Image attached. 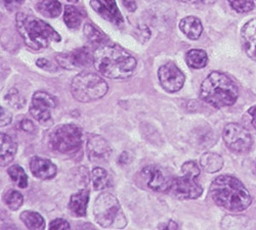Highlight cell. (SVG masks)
Masks as SVG:
<instances>
[{
  "label": "cell",
  "instance_id": "6da1fadb",
  "mask_svg": "<svg viewBox=\"0 0 256 230\" xmlns=\"http://www.w3.org/2000/svg\"><path fill=\"white\" fill-rule=\"evenodd\" d=\"M96 70L110 79H126L130 77L136 68V59L120 46L100 44L94 51Z\"/></svg>",
  "mask_w": 256,
  "mask_h": 230
},
{
  "label": "cell",
  "instance_id": "7a4b0ae2",
  "mask_svg": "<svg viewBox=\"0 0 256 230\" xmlns=\"http://www.w3.org/2000/svg\"><path fill=\"white\" fill-rule=\"evenodd\" d=\"M209 194L218 206L230 212H242L249 208L252 202L245 185L230 175H220L213 180Z\"/></svg>",
  "mask_w": 256,
  "mask_h": 230
},
{
  "label": "cell",
  "instance_id": "3957f363",
  "mask_svg": "<svg viewBox=\"0 0 256 230\" xmlns=\"http://www.w3.org/2000/svg\"><path fill=\"white\" fill-rule=\"evenodd\" d=\"M16 23L24 42L33 50L38 51L46 48L52 41L60 42L62 40L58 33L50 25L34 15L18 12L16 16Z\"/></svg>",
  "mask_w": 256,
  "mask_h": 230
},
{
  "label": "cell",
  "instance_id": "277c9868",
  "mask_svg": "<svg viewBox=\"0 0 256 230\" xmlns=\"http://www.w3.org/2000/svg\"><path fill=\"white\" fill-rule=\"evenodd\" d=\"M200 96L213 108L222 109L230 107L237 101L239 90L234 81L226 74L212 72L202 83Z\"/></svg>",
  "mask_w": 256,
  "mask_h": 230
},
{
  "label": "cell",
  "instance_id": "5b68a950",
  "mask_svg": "<svg viewBox=\"0 0 256 230\" xmlns=\"http://www.w3.org/2000/svg\"><path fill=\"white\" fill-rule=\"evenodd\" d=\"M94 216L98 224L104 228L122 229L127 224L119 201L109 193H102L96 198L94 205Z\"/></svg>",
  "mask_w": 256,
  "mask_h": 230
},
{
  "label": "cell",
  "instance_id": "8992f818",
  "mask_svg": "<svg viewBox=\"0 0 256 230\" xmlns=\"http://www.w3.org/2000/svg\"><path fill=\"white\" fill-rule=\"evenodd\" d=\"M108 92V84L98 75L82 72L71 82V93L80 102H90L104 97Z\"/></svg>",
  "mask_w": 256,
  "mask_h": 230
},
{
  "label": "cell",
  "instance_id": "52a82bcc",
  "mask_svg": "<svg viewBox=\"0 0 256 230\" xmlns=\"http://www.w3.org/2000/svg\"><path fill=\"white\" fill-rule=\"evenodd\" d=\"M83 142L82 129L75 124H65L56 127L48 136L50 150L58 154H71L80 149Z\"/></svg>",
  "mask_w": 256,
  "mask_h": 230
},
{
  "label": "cell",
  "instance_id": "ba28073f",
  "mask_svg": "<svg viewBox=\"0 0 256 230\" xmlns=\"http://www.w3.org/2000/svg\"><path fill=\"white\" fill-rule=\"evenodd\" d=\"M222 137L228 149L232 153L245 154L250 151L253 138L250 132L237 123H230L224 129Z\"/></svg>",
  "mask_w": 256,
  "mask_h": 230
},
{
  "label": "cell",
  "instance_id": "9c48e42d",
  "mask_svg": "<svg viewBox=\"0 0 256 230\" xmlns=\"http://www.w3.org/2000/svg\"><path fill=\"white\" fill-rule=\"evenodd\" d=\"M140 178L148 188L158 193L169 192L174 180L166 169L155 165L144 167L140 171Z\"/></svg>",
  "mask_w": 256,
  "mask_h": 230
},
{
  "label": "cell",
  "instance_id": "30bf717a",
  "mask_svg": "<svg viewBox=\"0 0 256 230\" xmlns=\"http://www.w3.org/2000/svg\"><path fill=\"white\" fill-rule=\"evenodd\" d=\"M197 179L188 175L174 178L169 193L178 200H196L203 193V187Z\"/></svg>",
  "mask_w": 256,
  "mask_h": 230
},
{
  "label": "cell",
  "instance_id": "8fae6325",
  "mask_svg": "<svg viewBox=\"0 0 256 230\" xmlns=\"http://www.w3.org/2000/svg\"><path fill=\"white\" fill-rule=\"evenodd\" d=\"M56 106V100L52 95L44 91H37L33 95L29 112L39 123L46 124L52 120V110Z\"/></svg>",
  "mask_w": 256,
  "mask_h": 230
},
{
  "label": "cell",
  "instance_id": "7c38bea8",
  "mask_svg": "<svg viewBox=\"0 0 256 230\" xmlns=\"http://www.w3.org/2000/svg\"><path fill=\"white\" fill-rule=\"evenodd\" d=\"M158 79L163 89L167 92L174 93L180 91L184 84L186 77L184 73L174 62H167L158 71Z\"/></svg>",
  "mask_w": 256,
  "mask_h": 230
},
{
  "label": "cell",
  "instance_id": "4fadbf2b",
  "mask_svg": "<svg viewBox=\"0 0 256 230\" xmlns=\"http://www.w3.org/2000/svg\"><path fill=\"white\" fill-rule=\"evenodd\" d=\"M58 64L66 70H76L94 64V53L86 47H81L71 52L60 53L56 56Z\"/></svg>",
  "mask_w": 256,
  "mask_h": 230
},
{
  "label": "cell",
  "instance_id": "5bb4252c",
  "mask_svg": "<svg viewBox=\"0 0 256 230\" xmlns=\"http://www.w3.org/2000/svg\"><path fill=\"white\" fill-rule=\"evenodd\" d=\"M90 6L102 17L121 28L124 18L117 6L115 0H90Z\"/></svg>",
  "mask_w": 256,
  "mask_h": 230
},
{
  "label": "cell",
  "instance_id": "9a60e30c",
  "mask_svg": "<svg viewBox=\"0 0 256 230\" xmlns=\"http://www.w3.org/2000/svg\"><path fill=\"white\" fill-rule=\"evenodd\" d=\"M86 152L88 155V159L96 164L108 162L112 149L104 137L98 135H92L88 138L86 144Z\"/></svg>",
  "mask_w": 256,
  "mask_h": 230
},
{
  "label": "cell",
  "instance_id": "2e32d148",
  "mask_svg": "<svg viewBox=\"0 0 256 230\" xmlns=\"http://www.w3.org/2000/svg\"><path fill=\"white\" fill-rule=\"evenodd\" d=\"M32 174L41 180H50L56 175V166L48 159L34 157L30 162Z\"/></svg>",
  "mask_w": 256,
  "mask_h": 230
},
{
  "label": "cell",
  "instance_id": "e0dca14e",
  "mask_svg": "<svg viewBox=\"0 0 256 230\" xmlns=\"http://www.w3.org/2000/svg\"><path fill=\"white\" fill-rule=\"evenodd\" d=\"M242 43L247 55L256 60V18L245 24L241 31Z\"/></svg>",
  "mask_w": 256,
  "mask_h": 230
},
{
  "label": "cell",
  "instance_id": "ac0fdd59",
  "mask_svg": "<svg viewBox=\"0 0 256 230\" xmlns=\"http://www.w3.org/2000/svg\"><path fill=\"white\" fill-rule=\"evenodd\" d=\"M18 150V144L8 134H2L0 138V162L2 166H6L12 163L16 157Z\"/></svg>",
  "mask_w": 256,
  "mask_h": 230
},
{
  "label": "cell",
  "instance_id": "d6986e66",
  "mask_svg": "<svg viewBox=\"0 0 256 230\" xmlns=\"http://www.w3.org/2000/svg\"><path fill=\"white\" fill-rule=\"evenodd\" d=\"M88 201L90 192L88 190H83L74 194L69 202V209L72 214L76 217H83L86 215Z\"/></svg>",
  "mask_w": 256,
  "mask_h": 230
},
{
  "label": "cell",
  "instance_id": "ffe728a7",
  "mask_svg": "<svg viewBox=\"0 0 256 230\" xmlns=\"http://www.w3.org/2000/svg\"><path fill=\"white\" fill-rule=\"evenodd\" d=\"M180 31L190 40H197L203 32L201 20L196 16H186L180 22Z\"/></svg>",
  "mask_w": 256,
  "mask_h": 230
},
{
  "label": "cell",
  "instance_id": "44dd1931",
  "mask_svg": "<svg viewBox=\"0 0 256 230\" xmlns=\"http://www.w3.org/2000/svg\"><path fill=\"white\" fill-rule=\"evenodd\" d=\"M201 168L207 173L218 172L224 166L222 158L214 153H206L200 159Z\"/></svg>",
  "mask_w": 256,
  "mask_h": 230
},
{
  "label": "cell",
  "instance_id": "7402d4cb",
  "mask_svg": "<svg viewBox=\"0 0 256 230\" xmlns=\"http://www.w3.org/2000/svg\"><path fill=\"white\" fill-rule=\"evenodd\" d=\"M186 61L192 69H203L207 66L208 55L202 49H190L186 53Z\"/></svg>",
  "mask_w": 256,
  "mask_h": 230
},
{
  "label": "cell",
  "instance_id": "603a6c76",
  "mask_svg": "<svg viewBox=\"0 0 256 230\" xmlns=\"http://www.w3.org/2000/svg\"><path fill=\"white\" fill-rule=\"evenodd\" d=\"M37 9L44 16L54 18L60 15L62 4L58 0H39Z\"/></svg>",
  "mask_w": 256,
  "mask_h": 230
},
{
  "label": "cell",
  "instance_id": "cb8c5ba5",
  "mask_svg": "<svg viewBox=\"0 0 256 230\" xmlns=\"http://www.w3.org/2000/svg\"><path fill=\"white\" fill-rule=\"evenodd\" d=\"M84 17L83 12L75 6L67 5L64 11V22L69 29H78Z\"/></svg>",
  "mask_w": 256,
  "mask_h": 230
},
{
  "label": "cell",
  "instance_id": "d4e9b609",
  "mask_svg": "<svg viewBox=\"0 0 256 230\" xmlns=\"http://www.w3.org/2000/svg\"><path fill=\"white\" fill-rule=\"evenodd\" d=\"M27 228L32 230L46 229V221L39 213L34 211H24L20 216Z\"/></svg>",
  "mask_w": 256,
  "mask_h": 230
},
{
  "label": "cell",
  "instance_id": "484cf974",
  "mask_svg": "<svg viewBox=\"0 0 256 230\" xmlns=\"http://www.w3.org/2000/svg\"><path fill=\"white\" fill-rule=\"evenodd\" d=\"M10 179L20 188H26L28 186V176L22 167L14 165L8 171Z\"/></svg>",
  "mask_w": 256,
  "mask_h": 230
},
{
  "label": "cell",
  "instance_id": "4316f807",
  "mask_svg": "<svg viewBox=\"0 0 256 230\" xmlns=\"http://www.w3.org/2000/svg\"><path fill=\"white\" fill-rule=\"evenodd\" d=\"M92 182L96 191L104 190L109 185L108 172L100 167H96L92 170Z\"/></svg>",
  "mask_w": 256,
  "mask_h": 230
},
{
  "label": "cell",
  "instance_id": "83f0119b",
  "mask_svg": "<svg viewBox=\"0 0 256 230\" xmlns=\"http://www.w3.org/2000/svg\"><path fill=\"white\" fill-rule=\"evenodd\" d=\"M84 35L92 43L104 44L106 41L108 40V38H106V36L102 32H100L90 23H86L84 25Z\"/></svg>",
  "mask_w": 256,
  "mask_h": 230
},
{
  "label": "cell",
  "instance_id": "f1b7e54d",
  "mask_svg": "<svg viewBox=\"0 0 256 230\" xmlns=\"http://www.w3.org/2000/svg\"><path fill=\"white\" fill-rule=\"evenodd\" d=\"M4 203L6 204V206L10 209L12 211H16L18 209L22 207L23 202H24V198L23 195L18 193V191H8L6 195H4Z\"/></svg>",
  "mask_w": 256,
  "mask_h": 230
},
{
  "label": "cell",
  "instance_id": "f546056e",
  "mask_svg": "<svg viewBox=\"0 0 256 230\" xmlns=\"http://www.w3.org/2000/svg\"><path fill=\"white\" fill-rule=\"evenodd\" d=\"M230 7L239 13L251 11L255 6V0H228Z\"/></svg>",
  "mask_w": 256,
  "mask_h": 230
},
{
  "label": "cell",
  "instance_id": "4dcf8cb0",
  "mask_svg": "<svg viewBox=\"0 0 256 230\" xmlns=\"http://www.w3.org/2000/svg\"><path fill=\"white\" fill-rule=\"evenodd\" d=\"M6 101H8L10 104H12V107H14V108H16V109L22 108V107L24 106V103H25L24 98L18 94V92L16 89L10 90V91L6 94Z\"/></svg>",
  "mask_w": 256,
  "mask_h": 230
},
{
  "label": "cell",
  "instance_id": "1f68e13d",
  "mask_svg": "<svg viewBox=\"0 0 256 230\" xmlns=\"http://www.w3.org/2000/svg\"><path fill=\"white\" fill-rule=\"evenodd\" d=\"M182 175H188L192 177H199L200 176V168L195 162H186L182 166Z\"/></svg>",
  "mask_w": 256,
  "mask_h": 230
},
{
  "label": "cell",
  "instance_id": "d6a6232c",
  "mask_svg": "<svg viewBox=\"0 0 256 230\" xmlns=\"http://www.w3.org/2000/svg\"><path fill=\"white\" fill-rule=\"evenodd\" d=\"M71 226L69 224V222L65 219H54V221H52L50 223V229H54V230H65V229H70Z\"/></svg>",
  "mask_w": 256,
  "mask_h": 230
},
{
  "label": "cell",
  "instance_id": "836d02e7",
  "mask_svg": "<svg viewBox=\"0 0 256 230\" xmlns=\"http://www.w3.org/2000/svg\"><path fill=\"white\" fill-rule=\"evenodd\" d=\"M4 2L8 10L14 11L22 5L25 2V0H4Z\"/></svg>",
  "mask_w": 256,
  "mask_h": 230
},
{
  "label": "cell",
  "instance_id": "e575fe53",
  "mask_svg": "<svg viewBox=\"0 0 256 230\" xmlns=\"http://www.w3.org/2000/svg\"><path fill=\"white\" fill-rule=\"evenodd\" d=\"M20 128L25 132L33 133L35 131V125L28 119H24L20 122Z\"/></svg>",
  "mask_w": 256,
  "mask_h": 230
},
{
  "label": "cell",
  "instance_id": "d590c367",
  "mask_svg": "<svg viewBox=\"0 0 256 230\" xmlns=\"http://www.w3.org/2000/svg\"><path fill=\"white\" fill-rule=\"evenodd\" d=\"M12 120V114L6 109L2 107V123H0V125H2V127L8 126V124H10Z\"/></svg>",
  "mask_w": 256,
  "mask_h": 230
},
{
  "label": "cell",
  "instance_id": "8d00e7d4",
  "mask_svg": "<svg viewBox=\"0 0 256 230\" xmlns=\"http://www.w3.org/2000/svg\"><path fill=\"white\" fill-rule=\"evenodd\" d=\"M180 2L186 3H196V4H212L214 3L216 0H178Z\"/></svg>",
  "mask_w": 256,
  "mask_h": 230
},
{
  "label": "cell",
  "instance_id": "74e56055",
  "mask_svg": "<svg viewBox=\"0 0 256 230\" xmlns=\"http://www.w3.org/2000/svg\"><path fill=\"white\" fill-rule=\"evenodd\" d=\"M36 64H37L38 67H40L41 69H44V70H48V68L52 67L50 61L48 59H46V58H40V59H38Z\"/></svg>",
  "mask_w": 256,
  "mask_h": 230
},
{
  "label": "cell",
  "instance_id": "f35d334b",
  "mask_svg": "<svg viewBox=\"0 0 256 230\" xmlns=\"http://www.w3.org/2000/svg\"><path fill=\"white\" fill-rule=\"evenodd\" d=\"M123 5L130 10V11H134L136 9V3L134 0H122Z\"/></svg>",
  "mask_w": 256,
  "mask_h": 230
},
{
  "label": "cell",
  "instance_id": "ab89813d",
  "mask_svg": "<svg viewBox=\"0 0 256 230\" xmlns=\"http://www.w3.org/2000/svg\"><path fill=\"white\" fill-rule=\"evenodd\" d=\"M248 113H249V115L252 117L251 123H252V125H253V127L256 129V106H253L252 108H250V109L248 110Z\"/></svg>",
  "mask_w": 256,
  "mask_h": 230
},
{
  "label": "cell",
  "instance_id": "60d3db41",
  "mask_svg": "<svg viewBox=\"0 0 256 230\" xmlns=\"http://www.w3.org/2000/svg\"><path fill=\"white\" fill-rule=\"evenodd\" d=\"M161 228H159V229H178V224L176 223H174V221H169V223H167L166 225H162V226H160Z\"/></svg>",
  "mask_w": 256,
  "mask_h": 230
},
{
  "label": "cell",
  "instance_id": "b9f144b4",
  "mask_svg": "<svg viewBox=\"0 0 256 230\" xmlns=\"http://www.w3.org/2000/svg\"><path fill=\"white\" fill-rule=\"evenodd\" d=\"M67 1H69V2H71V3H76L78 0H67Z\"/></svg>",
  "mask_w": 256,
  "mask_h": 230
},
{
  "label": "cell",
  "instance_id": "7bdbcfd3",
  "mask_svg": "<svg viewBox=\"0 0 256 230\" xmlns=\"http://www.w3.org/2000/svg\"><path fill=\"white\" fill-rule=\"evenodd\" d=\"M255 170H256V163H255Z\"/></svg>",
  "mask_w": 256,
  "mask_h": 230
}]
</instances>
